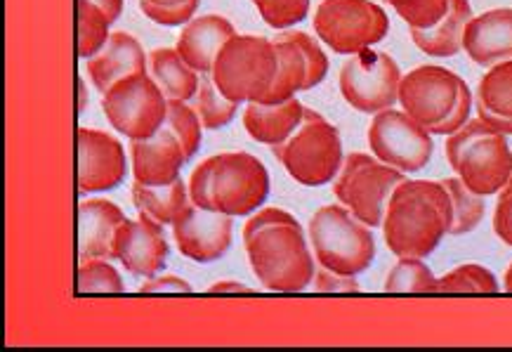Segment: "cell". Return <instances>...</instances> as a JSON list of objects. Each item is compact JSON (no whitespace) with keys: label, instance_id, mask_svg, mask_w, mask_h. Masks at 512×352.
Instances as JSON below:
<instances>
[{"label":"cell","instance_id":"obj_1","mask_svg":"<svg viewBox=\"0 0 512 352\" xmlns=\"http://www.w3.org/2000/svg\"><path fill=\"white\" fill-rule=\"evenodd\" d=\"M253 275L269 291L298 293L314 282V258L305 232L291 213L262 208L244 227Z\"/></svg>","mask_w":512,"mask_h":352},{"label":"cell","instance_id":"obj_2","mask_svg":"<svg viewBox=\"0 0 512 352\" xmlns=\"http://www.w3.org/2000/svg\"><path fill=\"white\" fill-rule=\"evenodd\" d=\"M454 223V201L442 180H404L387 201L385 244L397 258H428Z\"/></svg>","mask_w":512,"mask_h":352},{"label":"cell","instance_id":"obj_3","mask_svg":"<svg viewBox=\"0 0 512 352\" xmlns=\"http://www.w3.org/2000/svg\"><path fill=\"white\" fill-rule=\"evenodd\" d=\"M446 161L472 192L491 197L505 187L512 175V152L503 133L487 121L470 119L446 138Z\"/></svg>","mask_w":512,"mask_h":352},{"label":"cell","instance_id":"obj_4","mask_svg":"<svg viewBox=\"0 0 512 352\" xmlns=\"http://www.w3.org/2000/svg\"><path fill=\"white\" fill-rule=\"evenodd\" d=\"M279 55L265 36H234L213 64V83L232 102H260L274 86Z\"/></svg>","mask_w":512,"mask_h":352},{"label":"cell","instance_id":"obj_5","mask_svg":"<svg viewBox=\"0 0 512 352\" xmlns=\"http://www.w3.org/2000/svg\"><path fill=\"white\" fill-rule=\"evenodd\" d=\"M310 241L321 267L357 277L376 258V239L369 225L340 204L321 206L310 220Z\"/></svg>","mask_w":512,"mask_h":352},{"label":"cell","instance_id":"obj_6","mask_svg":"<svg viewBox=\"0 0 512 352\" xmlns=\"http://www.w3.org/2000/svg\"><path fill=\"white\" fill-rule=\"evenodd\" d=\"M272 152L286 173L305 187H321L336 180L345 161L338 128L307 107L303 126L286 142L272 147Z\"/></svg>","mask_w":512,"mask_h":352},{"label":"cell","instance_id":"obj_7","mask_svg":"<svg viewBox=\"0 0 512 352\" xmlns=\"http://www.w3.org/2000/svg\"><path fill=\"white\" fill-rule=\"evenodd\" d=\"M404 180L402 171L383 164L376 156L354 152L343 161L333 194L364 225L383 227L387 201Z\"/></svg>","mask_w":512,"mask_h":352},{"label":"cell","instance_id":"obj_8","mask_svg":"<svg viewBox=\"0 0 512 352\" xmlns=\"http://www.w3.org/2000/svg\"><path fill=\"white\" fill-rule=\"evenodd\" d=\"M314 31L338 55H357L383 41L390 19L373 0H321Z\"/></svg>","mask_w":512,"mask_h":352},{"label":"cell","instance_id":"obj_9","mask_svg":"<svg viewBox=\"0 0 512 352\" xmlns=\"http://www.w3.org/2000/svg\"><path fill=\"white\" fill-rule=\"evenodd\" d=\"M102 109L116 133L128 135L130 140H144L166 126L168 97L154 78L142 71L114 83L102 95Z\"/></svg>","mask_w":512,"mask_h":352},{"label":"cell","instance_id":"obj_10","mask_svg":"<svg viewBox=\"0 0 512 352\" xmlns=\"http://www.w3.org/2000/svg\"><path fill=\"white\" fill-rule=\"evenodd\" d=\"M402 69L387 52L361 50L340 69V95L361 114H380L399 102Z\"/></svg>","mask_w":512,"mask_h":352},{"label":"cell","instance_id":"obj_11","mask_svg":"<svg viewBox=\"0 0 512 352\" xmlns=\"http://www.w3.org/2000/svg\"><path fill=\"white\" fill-rule=\"evenodd\" d=\"M369 147L376 159L402 173L423 171L430 164L435 142L432 133L399 109L373 114L369 126Z\"/></svg>","mask_w":512,"mask_h":352},{"label":"cell","instance_id":"obj_12","mask_svg":"<svg viewBox=\"0 0 512 352\" xmlns=\"http://www.w3.org/2000/svg\"><path fill=\"white\" fill-rule=\"evenodd\" d=\"M269 197V173L258 156L248 152H222L213 156L215 211L251 215Z\"/></svg>","mask_w":512,"mask_h":352},{"label":"cell","instance_id":"obj_13","mask_svg":"<svg viewBox=\"0 0 512 352\" xmlns=\"http://www.w3.org/2000/svg\"><path fill=\"white\" fill-rule=\"evenodd\" d=\"M463 78L451 69L437 64H423L402 76L399 83V104L411 119L428 130L449 119L461 95Z\"/></svg>","mask_w":512,"mask_h":352},{"label":"cell","instance_id":"obj_14","mask_svg":"<svg viewBox=\"0 0 512 352\" xmlns=\"http://www.w3.org/2000/svg\"><path fill=\"white\" fill-rule=\"evenodd\" d=\"M232 215L220 211H206L196 204L182 208L173 223V237L180 253L194 263H215L232 246Z\"/></svg>","mask_w":512,"mask_h":352},{"label":"cell","instance_id":"obj_15","mask_svg":"<svg viewBox=\"0 0 512 352\" xmlns=\"http://www.w3.org/2000/svg\"><path fill=\"white\" fill-rule=\"evenodd\" d=\"M78 149V192H107L123 182L128 173L126 149L114 135L95 128H81L76 135Z\"/></svg>","mask_w":512,"mask_h":352},{"label":"cell","instance_id":"obj_16","mask_svg":"<svg viewBox=\"0 0 512 352\" xmlns=\"http://www.w3.org/2000/svg\"><path fill=\"white\" fill-rule=\"evenodd\" d=\"M170 246L163 237V225L140 213L137 220H126L116 234V260L130 275L152 279L166 267Z\"/></svg>","mask_w":512,"mask_h":352},{"label":"cell","instance_id":"obj_17","mask_svg":"<svg viewBox=\"0 0 512 352\" xmlns=\"http://www.w3.org/2000/svg\"><path fill=\"white\" fill-rule=\"evenodd\" d=\"M130 159H133L135 180L149 187L175 182L180 178L182 166L187 164L185 149L175 138L173 130L166 126L152 138L130 140Z\"/></svg>","mask_w":512,"mask_h":352},{"label":"cell","instance_id":"obj_18","mask_svg":"<svg viewBox=\"0 0 512 352\" xmlns=\"http://www.w3.org/2000/svg\"><path fill=\"white\" fill-rule=\"evenodd\" d=\"M463 50L479 67L512 60V8H496L472 17L465 26Z\"/></svg>","mask_w":512,"mask_h":352},{"label":"cell","instance_id":"obj_19","mask_svg":"<svg viewBox=\"0 0 512 352\" xmlns=\"http://www.w3.org/2000/svg\"><path fill=\"white\" fill-rule=\"evenodd\" d=\"M126 220V213L114 201H81L78 206V258L116 260V234Z\"/></svg>","mask_w":512,"mask_h":352},{"label":"cell","instance_id":"obj_20","mask_svg":"<svg viewBox=\"0 0 512 352\" xmlns=\"http://www.w3.org/2000/svg\"><path fill=\"white\" fill-rule=\"evenodd\" d=\"M234 36V24L227 17L203 15L182 26L175 48L196 74H210L222 45Z\"/></svg>","mask_w":512,"mask_h":352},{"label":"cell","instance_id":"obj_21","mask_svg":"<svg viewBox=\"0 0 512 352\" xmlns=\"http://www.w3.org/2000/svg\"><path fill=\"white\" fill-rule=\"evenodd\" d=\"M149 69V57L144 55L140 41L126 31H114L104 48L93 60H88V76L93 86L104 95L114 83Z\"/></svg>","mask_w":512,"mask_h":352},{"label":"cell","instance_id":"obj_22","mask_svg":"<svg viewBox=\"0 0 512 352\" xmlns=\"http://www.w3.org/2000/svg\"><path fill=\"white\" fill-rule=\"evenodd\" d=\"M305 107L298 97L281 104L248 102L244 109V128L260 145L277 147L303 126Z\"/></svg>","mask_w":512,"mask_h":352},{"label":"cell","instance_id":"obj_23","mask_svg":"<svg viewBox=\"0 0 512 352\" xmlns=\"http://www.w3.org/2000/svg\"><path fill=\"white\" fill-rule=\"evenodd\" d=\"M477 116L503 135H512V60L494 64L475 93Z\"/></svg>","mask_w":512,"mask_h":352},{"label":"cell","instance_id":"obj_24","mask_svg":"<svg viewBox=\"0 0 512 352\" xmlns=\"http://www.w3.org/2000/svg\"><path fill=\"white\" fill-rule=\"evenodd\" d=\"M470 19L468 0H451L442 22L432 29H411V41L430 57H454L463 50V34Z\"/></svg>","mask_w":512,"mask_h":352},{"label":"cell","instance_id":"obj_25","mask_svg":"<svg viewBox=\"0 0 512 352\" xmlns=\"http://www.w3.org/2000/svg\"><path fill=\"white\" fill-rule=\"evenodd\" d=\"M149 76L163 90L168 100L189 102L196 95L201 83V74L182 60L177 48H156L149 52Z\"/></svg>","mask_w":512,"mask_h":352},{"label":"cell","instance_id":"obj_26","mask_svg":"<svg viewBox=\"0 0 512 352\" xmlns=\"http://www.w3.org/2000/svg\"><path fill=\"white\" fill-rule=\"evenodd\" d=\"M133 201L137 211L149 215V218L156 220V223L166 227V225H173L177 215L182 213V208L189 204V187L185 185V180L182 178L170 182V185H159V187L142 185V182L135 180Z\"/></svg>","mask_w":512,"mask_h":352},{"label":"cell","instance_id":"obj_27","mask_svg":"<svg viewBox=\"0 0 512 352\" xmlns=\"http://www.w3.org/2000/svg\"><path fill=\"white\" fill-rule=\"evenodd\" d=\"M274 48H277L279 55V71L272 90L260 100L262 104H281L293 100L295 95L303 93L307 81V62L298 45L281 36L274 41Z\"/></svg>","mask_w":512,"mask_h":352},{"label":"cell","instance_id":"obj_28","mask_svg":"<svg viewBox=\"0 0 512 352\" xmlns=\"http://www.w3.org/2000/svg\"><path fill=\"white\" fill-rule=\"evenodd\" d=\"M189 104H192L194 112L199 114V119L206 130H218L222 126H227V123L234 121L236 112H239V102L222 97L210 74H201L199 90H196V95L189 100Z\"/></svg>","mask_w":512,"mask_h":352},{"label":"cell","instance_id":"obj_29","mask_svg":"<svg viewBox=\"0 0 512 352\" xmlns=\"http://www.w3.org/2000/svg\"><path fill=\"white\" fill-rule=\"evenodd\" d=\"M114 24L107 12L90 0H78V38L76 50L81 60H93L109 41V26Z\"/></svg>","mask_w":512,"mask_h":352},{"label":"cell","instance_id":"obj_30","mask_svg":"<svg viewBox=\"0 0 512 352\" xmlns=\"http://www.w3.org/2000/svg\"><path fill=\"white\" fill-rule=\"evenodd\" d=\"M442 185L449 189L451 201H454V223H451L449 234L454 237H461V234H468L477 230L479 223L484 218V197L482 194L472 192V189L465 185V182L458 178H446Z\"/></svg>","mask_w":512,"mask_h":352},{"label":"cell","instance_id":"obj_31","mask_svg":"<svg viewBox=\"0 0 512 352\" xmlns=\"http://www.w3.org/2000/svg\"><path fill=\"white\" fill-rule=\"evenodd\" d=\"M387 293H432L437 291V277L423 263V258H399L385 277Z\"/></svg>","mask_w":512,"mask_h":352},{"label":"cell","instance_id":"obj_32","mask_svg":"<svg viewBox=\"0 0 512 352\" xmlns=\"http://www.w3.org/2000/svg\"><path fill=\"white\" fill-rule=\"evenodd\" d=\"M123 279L118 270L107 258H85L78 263L76 275V293L88 296V293H123Z\"/></svg>","mask_w":512,"mask_h":352},{"label":"cell","instance_id":"obj_33","mask_svg":"<svg viewBox=\"0 0 512 352\" xmlns=\"http://www.w3.org/2000/svg\"><path fill=\"white\" fill-rule=\"evenodd\" d=\"M166 128L173 130L175 138L180 140L182 149H185L187 161L194 159L196 152L201 149V133L203 123L199 114L194 112V107L185 100H168V119Z\"/></svg>","mask_w":512,"mask_h":352},{"label":"cell","instance_id":"obj_34","mask_svg":"<svg viewBox=\"0 0 512 352\" xmlns=\"http://www.w3.org/2000/svg\"><path fill=\"white\" fill-rule=\"evenodd\" d=\"M501 289L494 272L487 267L468 263L437 279V291L442 293H496Z\"/></svg>","mask_w":512,"mask_h":352},{"label":"cell","instance_id":"obj_35","mask_svg":"<svg viewBox=\"0 0 512 352\" xmlns=\"http://www.w3.org/2000/svg\"><path fill=\"white\" fill-rule=\"evenodd\" d=\"M409 29H432L449 12L451 0H387Z\"/></svg>","mask_w":512,"mask_h":352},{"label":"cell","instance_id":"obj_36","mask_svg":"<svg viewBox=\"0 0 512 352\" xmlns=\"http://www.w3.org/2000/svg\"><path fill=\"white\" fill-rule=\"evenodd\" d=\"M253 5L272 29H288L303 22L310 12V0H253Z\"/></svg>","mask_w":512,"mask_h":352},{"label":"cell","instance_id":"obj_37","mask_svg":"<svg viewBox=\"0 0 512 352\" xmlns=\"http://www.w3.org/2000/svg\"><path fill=\"white\" fill-rule=\"evenodd\" d=\"M284 38H288V41H293L295 45H298L300 52L305 55V62H307L305 90H312V88H317L319 83H324V78L328 74V57H326V52L321 50L317 38L305 34V31H291V34H286Z\"/></svg>","mask_w":512,"mask_h":352},{"label":"cell","instance_id":"obj_38","mask_svg":"<svg viewBox=\"0 0 512 352\" xmlns=\"http://www.w3.org/2000/svg\"><path fill=\"white\" fill-rule=\"evenodd\" d=\"M201 0H185L177 5H154L147 0H140V10L159 26H185L194 19V12L199 10Z\"/></svg>","mask_w":512,"mask_h":352},{"label":"cell","instance_id":"obj_39","mask_svg":"<svg viewBox=\"0 0 512 352\" xmlns=\"http://www.w3.org/2000/svg\"><path fill=\"white\" fill-rule=\"evenodd\" d=\"M189 201L206 211H215L213 204V156L201 161L189 178Z\"/></svg>","mask_w":512,"mask_h":352},{"label":"cell","instance_id":"obj_40","mask_svg":"<svg viewBox=\"0 0 512 352\" xmlns=\"http://www.w3.org/2000/svg\"><path fill=\"white\" fill-rule=\"evenodd\" d=\"M312 289L319 293H357L359 282H357V277L340 275V272H333V270H328V267L319 265V270L314 272Z\"/></svg>","mask_w":512,"mask_h":352},{"label":"cell","instance_id":"obj_41","mask_svg":"<svg viewBox=\"0 0 512 352\" xmlns=\"http://www.w3.org/2000/svg\"><path fill=\"white\" fill-rule=\"evenodd\" d=\"M470 112H472V93H470L468 83L463 81L461 95H458V102H456L454 112L449 114V119H446L444 123H439L437 128H432L430 133L432 135H446V138H449V135H454L456 130H461L465 123L470 121Z\"/></svg>","mask_w":512,"mask_h":352},{"label":"cell","instance_id":"obj_42","mask_svg":"<svg viewBox=\"0 0 512 352\" xmlns=\"http://www.w3.org/2000/svg\"><path fill=\"white\" fill-rule=\"evenodd\" d=\"M494 232L503 244L512 246V194H508V197H498L494 211Z\"/></svg>","mask_w":512,"mask_h":352},{"label":"cell","instance_id":"obj_43","mask_svg":"<svg viewBox=\"0 0 512 352\" xmlns=\"http://www.w3.org/2000/svg\"><path fill=\"white\" fill-rule=\"evenodd\" d=\"M192 284L187 279L166 275V277H152L140 286V293H189Z\"/></svg>","mask_w":512,"mask_h":352},{"label":"cell","instance_id":"obj_44","mask_svg":"<svg viewBox=\"0 0 512 352\" xmlns=\"http://www.w3.org/2000/svg\"><path fill=\"white\" fill-rule=\"evenodd\" d=\"M90 3H95L97 8H102L104 12H107V17L111 19V22H116L123 12V0H90Z\"/></svg>","mask_w":512,"mask_h":352},{"label":"cell","instance_id":"obj_45","mask_svg":"<svg viewBox=\"0 0 512 352\" xmlns=\"http://www.w3.org/2000/svg\"><path fill=\"white\" fill-rule=\"evenodd\" d=\"M208 293H253V289L239 282H218L208 289Z\"/></svg>","mask_w":512,"mask_h":352},{"label":"cell","instance_id":"obj_46","mask_svg":"<svg viewBox=\"0 0 512 352\" xmlns=\"http://www.w3.org/2000/svg\"><path fill=\"white\" fill-rule=\"evenodd\" d=\"M76 86H78V112L85 109V83L83 78H76Z\"/></svg>","mask_w":512,"mask_h":352},{"label":"cell","instance_id":"obj_47","mask_svg":"<svg viewBox=\"0 0 512 352\" xmlns=\"http://www.w3.org/2000/svg\"><path fill=\"white\" fill-rule=\"evenodd\" d=\"M503 289L512 293V265L508 267V272H505V279H503Z\"/></svg>","mask_w":512,"mask_h":352},{"label":"cell","instance_id":"obj_48","mask_svg":"<svg viewBox=\"0 0 512 352\" xmlns=\"http://www.w3.org/2000/svg\"><path fill=\"white\" fill-rule=\"evenodd\" d=\"M508 194H512V175H510V180L505 182V187L501 189V192H498V197H508Z\"/></svg>","mask_w":512,"mask_h":352},{"label":"cell","instance_id":"obj_49","mask_svg":"<svg viewBox=\"0 0 512 352\" xmlns=\"http://www.w3.org/2000/svg\"><path fill=\"white\" fill-rule=\"evenodd\" d=\"M147 3H154V5H177V3H185V0H147Z\"/></svg>","mask_w":512,"mask_h":352}]
</instances>
